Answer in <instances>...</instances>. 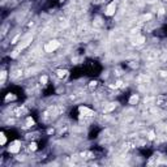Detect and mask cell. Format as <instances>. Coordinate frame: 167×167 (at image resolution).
I'll return each instance as SVG.
<instances>
[{"mask_svg":"<svg viewBox=\"0 0 167 167\" xmlns=\"http://www.w3.org/2000/svg\"><path fill=\"white\" fill-rule=\"evenodd\" d=\"M146 41V38L144 37V35H138V37H136V39H134V45L140 46V45H144Z\"/></svg>","mask_w":167,"mask_h":167,"instance_id":"obj_14","label":"cell"},{"mask_svg":"<svg viewBox=\"0 0 167 167\" xmlns=\"http://www.w3.org/2000/svg\"><path fill=\"white\" fill-rule=\"evenodd\" d=\"M31 41H33V37H31V35H27L26 38H24L22 39V43H20V46H18V51H21V50H25L27 46L30 45L31 43Z\"/></svg>","mask_w":167,"mask_h":167,"instance_id":"obj_7","label":"cell"},{"mask_svg":"<svg viewBox=\"0 0 167 167\" xmlns=\"http://www.w3.org/2000/svg\"><path fill=\"white\" fill-rule=\"evenodd\" d=\"M49 76L47 74H42L41 77H39V82H41V85H43V86H46L47 84H49Z\"/></svg>","mask_w":167,"mask_h":167,"instance_id":"obj_16","label":"cell"},{"mask_svg":"<svg viewBox=\"0 0 167 167\" xmlns=\"http://www.w3.org/2000/svg\"><path fill=\"white\" fill-rule=\"evenodd\" d=\"M5 144H7V136H5V133H4V132H2V133H0V145L5 146Z\"/></svg>","mask_w":167,"mask_h":167,"instance_id":"obj_17","label":"cell"},{"mask_svg":"<svg viewBox=\"0 0 167 167\" xmlns=\"http://www.w3.org/2000/svg\"><path fill=\"white\" fill-rule=\"evenodd\" d=\"M163 2H167V0H163Z\"/></svg>","mask_w":167,"mask_h":167,"instance_id":"obj_19","label":"cell"},{"mask_svg":"<svg viewBox=\"0 0 167 167\" xmlns=\"http://www.w3.org/2000/svg\"><path fill=\"white\" fill-rule=\"evenodd\" d=\"M34 125H35V120H34V118H31V116H26V119H25V127H26V128H33Z\"/></svg>","mask_w":167,"mask_h":167,"instance_id":"obj_13","label":"cell"},{"mask_svg":"<svg viewBox=\"0 0 167 167\" xmlns=\"http://www.w3.org/2000/svg\"><path fill=\"white\" fill-rule=\"evenodd\" d=\"M17 99V97H16L14 93H12V91H9V93L5 94V98H4V103H8V102H12V101H16Z\"/></svg>","mask_w":167,"mask_h":167,"instance_id":"obj_12","label":"cell"},{"mask_svg":"<svg viewBox=\"0 0 167 167\" xmlns=\"http://www.w3.org/2000/svg\"><path fill=\"white\" fill-rule=\"evenodd\" d=\"M59 47H60V42H59L58 39H51V41H49L45 45L43 50H45V52H47V54H52L59 49Z\"/></svg>","mask_w":167,"mask_h":167,"instance_id":"obj_1","label":"cell"},{"mask_svg":"<svg viewBox=\"0 0 167 167\" xmlns=\"http://www.w3.org/2000/svg\"><path fill=\"white\" fill-rule=\"evenodd\" d=\"M7 73H8V72H7L5 69L2 71V85H4V82H5V78H7V76H8Z\"/></svg>","mask_w":167,"mask_h":167,"instance_id":"obj_18","label":"cell"},{"mask_svg":"<svg viewBox=\"0 0 167 167\" xmlns=\"http://www.w3.org/2000/svg\"><path fill=\"white\" fill-rule=\"evenodd\" d=\"M99 86V81L98 80H90L89 84H87V87H89L90 91H94L95 89H98Z\"/></svg>","mask_w":167,"mask_h":167,"instance_id":"obj_11","label":"cell"},{"mask_svg":"<svg viewBox=\"0 0 167 167\" xmlns=\"http://www.w3.org/2000/svg\"><path fill=\"white\" fill-rule=\"evenodd\" d=\"M26 114H27V109H25L24 106L17 107V109L14 110V112H13V115H14V116H17V118H22V116H25Z\"/></svg>","mask_w":167,"mask_h":167,"instance_id":"obj_8","label":"cell"},{"mask_svg":"<svg viewBox=\"0 0 167 167\" xmlns=\"http://www.w3.org/2000/svg\"><path fill=\"white\" fill-rule=\"evenodd\" d=\"M39 149V146H38V142L37 141H29V144H27V150L29 152H37V150Z\"/></svg>","mask_w":167,"mask_h":167,"instance_id":"obj_10","label":"cell"},{"mask_svg":"<svg viewBox=\"0 0 167 167\" xmlns=\"http://www.w3.org/2000/svg\"><path fill=\"white\" fill-rule=\"evenodd\" d=\"M115 107H116V103H109V106H106L105 109H103V112L107 114V112H111L112 110H115Z\"/></svg>","mask_w":167,"mask_h":167,"instance_id":"obj_15","label":"cell"},{"mask_svg":"<svg viewBox=\"0 0 167 167\" xmlns=\"http://www.w3.org/2000/svg\"><path fill=\"white\" fill-rule=\"evenodd\" d=\"M77 110H78L80 118H93L95 115V111L89 109V107H86V106H80Z\"/></svg>","mask_w":167,"mask_h":167,"instance_id":"obj_3","label":"cell"},{"mask_svg":"<svg viewBox=\"0 0 167 167\" xmlns=\"http://www.w3.org/2000/svg\"><path fill=\"white\" fill-rule=\"evenodd\" d=\"M55 74H56V77L60 78V80H67V78L69 77V71L64 69V68H60V69L55 71Z\"/></svg>","mask_w":167,"mask_h":167,"instance_id":"obj_6","label":"cell"},{"mask_svg":"<svg viewBox=\"0 0 167 167\" xmlns=\"http://www.w3.org/2000/svg\"><path fill=\"white\" fill-rule=\"evenodd\" d=\"M138 102H140V95H138V94H131V97L128 99L129 105L136 106V105H138Z\"/></svg>","mask_w":167,"mask_h":167,"instance_id":"obj_9","label":"cell"},{"mask_svg":"<svg viewBox=\"0 0 167 167\" xmlns=\"http://www.w3.org/2000/svg\"><path fill=\"white\" fill-rule=\"evenodd\" d=\"M21 145L22 144H21L20 140H13L9 145L7 146V152L9 154H18L20 152H21V148H22Z\"/></svg>","mask_w":167,"mask_h":167,"instance_id":"obj_2","label":"cell"},{"mask_svg":"<svg viewBox=\"0 0 167 167\" xmlns=\"http://www.w3.org/2000/svg\"><path fill=\"white\" fill-rule=\"evenodd\" d=\"M157 106L163 110H167V95L166 94H159L157 97Z\"/></svg>","mask_w":167,"mask_h":167,"instance_id":"obj_5","label":"cell"},{"mask_svg":"<svg viewBox=\"0 0 167 167\" xmlns=\"http://www.w3.org/2000/svg\"><path fill=\"white\" fill-rule=\"evenodd\" d=\"M116 8H118V0H112L111 3L107 4V7L105 9V16H107V17L114 16L115 12H116Z\"/></svg>","mask_w":167,"mask_h":167,"instance_id":"obj_4","label":"cell"}]
</instances>
